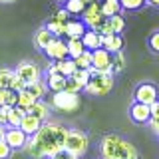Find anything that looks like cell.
Segmentation results:
<instances>
[{
	"mask_svg": "<svg viewBox=\"0 0 159 159\" xmlns=\"http://www.w3.org/2000/svg\"><path fill=\"white\" fill-rule=\"evenodd\" d=\"M66 133H68V129L64 125H60V123H54V121L42 123V127L32 135V141L38 147L42 159H46V157L50 159L58 151H62L64 141H66Z\"/></svg>",
	"mask_w": 159,
	"mask_h": 159,
	"instance_id": "obj_1",
	"label": "cell"
},
{
	"mask_svg": "<svg viewBox=\"0 0 159 159\" xmlns=\"http://www.w3.org/2000/svg\"><path fill=\"white\" fill-rule=\"evenodd\" d=\"M99 151H102V159H139L137 149L116 133L102 137Z\"/></svg>",
	"mask_w": 159,
	"mask_h": 159,
	"instance_id": "obj_2",
	"label": "cell"
},
{
	"mask_svg": "<svg viewBox=\"0 0 159 159\" xmlns=\"http://www.w3.org/2000/svg\"><path fill=\"white\" fill-rule=\"evenodd\" d=\"M113 88V74L109 72H98V70H89V78L86 84V92L92 96H106L109 89Z\"/></svg>",
	"mask_w": 159,
	"mask_h": 159,
	"instance_id": "obj_3",
	"label": "cell"
},
{
	"mask_svg": "<svg viewBox=\"0 0 159 159\" xmlns=\"http://www.w3.org/2000/svg\"><path fill=\"white\" fill-rule=\"evenodd\" d=\"M50 106L58 111H64V113H72L80 107V96L78 93H72V92H54L52 98H50Z\"/></svg>",
	"mask_w": 159,
	"mask_h": 159,
	"instance_id": "obj_4",
	"label": "cell"
},
{
	"mask_svg": "<svg viewBox=\"0 0 159 159\" xmlns=\"http://www.w3.org/2000/svg\"><path fill=\"white\" fill-rule=\"evenodd\" d=\"M88 145H89V139L84 131H80V129H68L66 141H64V149L66 151L74 153L76 157H82L88 151Z\"/></svg>",
	"mask_w": 159,
	"mask_h": 159,
	"instance_id": "obj_5",
	"label": "cell"
},
{
	"mask_svg": "<svg viewBox=\"0 0 159 159\" xmlns=\"http://www.w3.org/2000/svg\"><path fill=\"white\" fill-rule=\"evenodd\" d=\"M82 14H84V24L89 26V30H96V32L99 30V26L107 20L106 16H103V12H102L99 2H89Z\"/></svg>",
	"mask_w": 159,
	"mask_h": 159,
	"instance_id": "obj_6",
	"label": "cell"
},
{
	"mask_svg": "<svg viewBox=\"0 0 159 159\" xmlns=\"http://www.w3.org/2000/svg\"><path fill=\"white\" fill-rule=\"evenodd\" d=\"M111 58H113V54H109L106 48L93 50L92 52V70H98V72H109V68H111Z\"/></svg>",
	"mask_w": 159,
	"mask_h": 159,
	"instance_id": "obj_7",
	"label": "cell"
},
{
	"mask_svg": "<svg viewBox=\"0 0 159 159\" xmlns=\"http://www.w3.org/2000/svg\"><path fill=\"white\" fill-rule=\"evenodd\" d=\"M46 56L52 60V62H60V60H66L68 58V46L62 38H54L52 42L44 48Z\"/></svg>",
	"mask_w": 159,
	"mask_h": 159,
	"instance_id": "obj_8",
	"label": "cell"
},
{
	"mask_svg": "<svg viewBox=\"0 0 159 159\" xmlns=\"http://www.w3.org/2000/svg\"><path fill=\"white\" fill-rule=\"evenodd\" d=\"M4 141L10 145V149H24V145H26L28 141V135L22 131L20 127H8L6 131H4Z\"/></svg>",
	"mask_w": 159,
	"mask_h": 159,
	"instance_id": "obj_9",
	"label": "cell"
},
{
	"mask_svg": "<svg viewBox=\"0 0 159 159\" xmlns=\"http://www.w3.org/2000/svg\"><path fill=\"white\" fill-rule=\"evenodd\" d=\"M14 72H16V76L20 80H24L26 84H32V82H36V80H40V68L36 64H32V62L18 64V68L14 70Z\"/></svg>",
	"mask_w": 159,
	"mask_h": 159,
	"instance_id": "obj_10",
	"label": "cell"
},
{
	"mask_svg": "<svg viewBox=\"0 0 159 159\" xmlns=\"http://www.w3.org/2000/svg\"><path fill=\"white\" fill-rule=\"evenodd\" d=\"M157 98V88L153 86V84H141V86H137L135 89V102L139 103H145V106H151Z\"/></svg>",
	"mask_w": 159,
	"mask_h": 159,
	"instance_id": "obj_11",
	"label": "cell"
},
{
	"mask_svg": "<svg viewBox=\"0 0 159 159\" xmlns=\"http://www.w3.org/2000/svg\"><path fill=\"white\" fill-rule=\"evenodd\" d=\"M129 116H131V119L135 123H149V119H151V109H149V106H145V103L135 102L129 107Z\"/></svg>",
	"mask_w": 159,
	"mask_h": 159,
	"instance_id": "obj_12",
	"label": "cell"
},
{
	"mask_svg": "<svg viewBox=\"0 0 159 159\" xmlns=\"http://www.w3.org/2000/svg\"><path fill=\"white\" fill-rule=\"evenodd\" d=\"M102 48H106L109 54H117L123 48V38L121 34H109V36H102Z\"/></svg>",
	"mask_w": 159,
	"mask_h": 159,
	"instance_id": "obj_13",
	"label": "cell"
},
{
	"mask_svg": "<svg viewBox=\"0 0 159 159\" xmlns=\"http://www.w3.org/2000/svg\"><path fill=\"white\" fill-rule=\"evenodd\" d=\"M80 40H82L84 48L89 50V52H93V50L102 48V34L96 32V30H86V32H84V36L80 38Z\"/></svg>",
	"mask_w": 159,
	"mask_h": 159,
	"instance_id": "obj_14",
	"label": "cell"
},
{
	"mask_svg": "<svg viewBox=\"0 0 159 159\" xmlns=\"http://www.w3.org/2000/svg\"><path fill=\"white\" fill-rule=\"evenodd\" d=\"M40 127H42V121H40V119H36L34 116H30V113H26V116L22 117V121H20V129H22V131L26 133L28 137H32Z\"/></svg>",
	"mask_w": 159,
	"mask_h": 159,
	"instance_id": "obj_15",
	"label": "cell"
},
{
	"mask_svg": "<svg viewBox=\"0 0 159 159\" xmlns=\"http://www.w3.org/2000/svg\"><path fill=\"white\" fill-rule=\"evenodd\" d=\"M66 84H68V78L62 76V74H48V76H46V88L52 93L66 89Z\"/></svg>",
	"mask_w": 159,
	"mask_h": 159,
	"instance_id": "obj_16",
	"label": "cell"
},
{
	"mask_svg": "<svg viewBox=\"0 0 159 159\" xmlns=\"http://www.w3.org/2000/svg\"><path fill=\"white\" fill-rule=\"evenodd\" d=\"M28 113L34 116L36 119H40V121H46V119L50 117V103H44L42 99H36L34 106L28 109Z\"/></svg>",
	"mask_w": 159,
	"mask_h": 159,
	"instance_id": "obj_17",
	"label": "cell"
},
{
	"mask_svg": "<svg viewBox=\"0 0 159 159\" xmlns=\"http://www.w3.org/2000/svg\"><path fill=\"white\" fill-rule=\"evenodd\" d=\"M24 92H26L28 96H32L34 99H42L44 96H46L48 88H46V82H42V80H36V82H32V84H26Z\"/></svg>",
	"mask_w": 159,
	"mask_h": 159,
	"instance_id": "obj_18",
	"label": "cell"
},
{
	"mask_svg": "<svg viewBox=\"0 0 159 159\" xmlns=\"http://www.w3.org/2000/svg\"><path fill=\"white\" fill-rule=\"evenodd\" d=\"M54 38H56V36H54V34L50 32L48 28H40L38 32H36V36H34V44H36V48H38V50H44Z\"/></svg>",
	"mask_w": 159,
	"mask_h": 159,
	"instance_id": "obj_19",
	"label": "cell"
},
{
	"mask_svg": "<svg viewBox=\"0 0 159 159\" xmlns=\"http://www.w3.org/2000/svg\"><path fill=\"white\" fill-rule=\"evenodd\" d=\"M86 32V24L80 20H70L66 24V36L68 38H82Z\"/></svg>",
	"mask_w": 159,
	"mask_h": 159,
	"instance_id": "obj_20",
	"label": "cell"
},
{
	"mask_svg": "<svg viewBox=\"0 0 159 159\" xmlns=\"http://www.w3.org/2000/svg\"><path fill=\"white\" fill-rule=\"evenodd\" d=\"M56 64V70H58V74H62V76H66V78H70V76H74L76 74V62H74L72 58H66V60H60V62H54Z\"/></svg>",
	"mask_w": 159,
	"mask_h": 159,
	"instance_id": "obj_21",
	"label": "cell"
},
{
	"mask_svg": "<svg viewBox=\"0 0 159 159\" xmlns=\"http://www.w3.org/2000/svg\"><path fill=\"white\" fill-rule=\"evenodd\" d=\"M26 116V111L20 107H10L8 109V119H6V125L8 127H20V121H22V117Z\"/></svg>",
	"mask_w": 159,
	"mask_h": 159,
	"instance_id": "obj_22",
	"label": "cell"
},
{
	"mask_svg": "<svg viewBox=\"0 0 159 159\" xmlns=\"http://www.w3.org/2000/svg\"><path fill=\"white\" fill-rule=\"evenodd\" d=\"M66 46H68V58H72V60L78 58L80 54L86 50L80 38H68V40H66Z\"/></svg>",
	"mask_w": 159,
	"mask_h": 159,
	"instance_id": "obj_23",
	"label": "cell"
},
{
	"mask_svg": "<svg viewBox=\"0 0 159 159\" xmlns=\"http://www.w3.org/2000/svg\"><path fill=\"white\" fill-rule=\"evenodd\" d=\"M16 80V72L10 68H0V88L2 89H10Z\"/></svg>",
	"mask_w": 159,
	"mask_h": 159,
	"instance_id": "obj_24",
	"label": "cell"
},
{
	"mask_svg": "<svg viewBox=\"0 0 159 159\" xmlns=\"http://www.w3.org/2000/svg\"><path fill=\"white\" fill-rule=\"evenodd\" d=\"M99 6H102V12H103V16H106V18L113 16V14H119V10H121L119 0H103Z\"/></svg>",
	"mask_w": 159,
	"mask_h": 159,
	"instance_id": "obj_25",
	"label": "cell"
},
{
	"mask_svg": "<svg viewBox=\"0 0 159 159\" xmlns=\"http://www.w3.org/2000/svg\"><path fill=\"white\" fill-rule=\"evenodd\" d=\"M78 70H92V52L89 50H84L78 58H74Z\"/></svg>",
	"mask_w": 159,
	"mask_h": 159,
	"instance_id": "obj_26",
	"label": "cell"
},
{
	"mask_svg": "<svg viewBox=\"0 0 159 159\" xmlns=\"http://www.w3.org/2000/svg\"><path fill=\"white\" fill-rule=\"evenodd\" d=\"M107 22H109V26H111L113 34H121L123 28H125V20H123L121 14H113V16H109Z\"/></svg>",
	"mask_w": 159,
	"mask_h": 159,
	"instance_id": "obj_27",
	"label": "cell"
},
{
	"mask_svg": "<svg viewBox=\"0 0 159 159\" xmlns=\"http://www.w3.org/2000/svg\"><path fill=\"white\" fill-rule=\"evenodd\" d=\"M34 102H36V99H34L32 96H28L26 92H20V93H18V102H16V107L24 109V111L28 113V109L34 106Z\"/></svg>",
	"mask_w": 159,
	"mask_h": 159,
	"instance_id": "obj_28",
	"label": "cell"
},
{
	"mask_svg": "<svg viewBox=\"0 0 159 159\" xmlns=\"http://www.w3.org/2000/svg\"><path fill=\"white\" fill-rule=\"evenodd\" d=\"M64 4H66V10L70 14H82L84 10H86V6H88L84 0H66Z\"/></svg>",
	"mask_w": 159,
	"mask_h": 159,
	"instance_id": "obj_29",
	"label": "cell"
},
{
	"mask_svg": "<svg viewBox=\"0 0 159 159\" xmlns=\"http://www.w3.org/2000/svg\"><path fill=\"white\" fill-rule=\"evenodd\" d=\"M18 102V93L14 89H4L2 92V103L0 106H6V107H14Z\"/></svg>",
	"mask_w": 159,
	"mask_h": 159,
	"instance_id": "obj_30",
	"label": "cell"
},
{
	"mask_svg": "<svg viewBox=\"0 0 159 159\" xmlns=\"http://www.w3.org/2000/svg\"><path fill=\"white\" fill-rule=\"evenodd\" d=\"M123 68H125V60H123V54H121V52L113 54V58H111V68H109V72H111V74H119Z\"/></svg>",
	"mask_w": 159,
	"mask_h": 159,
	"instance_id": "obj_31",
	"label": "cell"
},
{
	"mask_svg": "<svg viewBox=\"0 0 159 159\" xmlns=\"http://www.w3.org/2000/svg\"><path fill=\"white\" fill-rule=\"evenodd\" d=\"M46 28H48V30H50V32H52L56 38H62V36H66V24H58V22H52V20H50Z\"/></svg>",
	"mask_w": 159,
	"mask_h": 159,
	"instance_id": "obj_32",
	"label": "cell"
},
{
	"mask_svg": "<svg viewBox=\"0 0 159 159\" xmlns=\"http://www.w3.org/2000/svg\"><path fill=\"white\" fill-rule=\"evenodd\" d=\"M70 78H72L76 84H80L82 88H86L88 78H89V70H76V74H74V76H70Z\"/></svg>",
	"mask_w": 159,
	"mask_h": 159,
	"instance_id": "obj_33",
	"label": "cell"
},
{
	"mask_svg": "<svg viewBox=\"0 0 159 159\" xmlns=\"http://www.w3.org/2000/svg\"><path fill=\"white\" fill-rule=\"evenodd\" d=\"M119 4L123 10H137L145 4V0H119Z\"/></svg>",
	"mask_w": 159,
	"mask_h": 159,
	"instance_id": "obj_34",
	"label": "cell"
},
{
	"mask_svg": "<svg viewBox=\"0 0 159 159\" xmlns=\"http://www.w3.org/2000/svg\"><path fill=\"white\" fill-rule=\"evenodd\" d=\"M52 22H58V24H68V22H70V12H68L66 8H64V10H58V12L52 16Z\"/></svg>",
	"mask_w": 159,
	"mask_h": 159,
	"instance_id": "obj_35",
	"label": "cell"
},
{
	"mask_svg": "<svg viewBox=\"0 0 159 159\" xmlns=\"http://www.w3.org/2000/svg\"><path fill=\"white\" fill-rule=\"evenodd\" d=\"M10 155H12V149H10V145L4 139H0V159H8Z\"/></svg>",
	"mask_w": 159,
	"mask_h": 159,
	"instance_id": "obj_36",
	"label": "cell"
},
{
	"mask_svg": "<svg viewBox=\"0 0 159 159\" xmlns=\"http://www.w3.org/2000/svg\"><path fill=\"white\" fill-rule=\"evenodd\" d=\"M50 159H78L74 153H70V151H66V149H62V151H58L56 155H52Z\"/></svg>",
	"mask_w": 159,
	"mask_h": 159,
	"instance_id": "obj_37",
	"label": "cell"
},
{
	"mask_svg": "<svg viewBox=\"0 0 159 159\" xmlns=\"http://www.w3.org/2000/svg\"><path fill=\"white\" fill-rule=\"evenodd\" d=\"M24 88H26V82L16 76V80H14V84H12V88H10V89H14L16 93H20V92H24Z\"/></svg>",
	"mask_w": 159,
	"mask_h": 159,
	"instance_id": "obj_38",
	"label": "cell"
},
{
	"mask_svg": "<svg viewBox=\"0 0 159 159\" xmlns=\"http://www.w3.org/2000/svg\"><path fill=\"white\" fill-rule=\"evenodd\" d=\"M149 46H151L153 52L159 54V32H155V34L151 36V40H149Z\"/></svg>",
	"mask_w": 159,
	"mask_h": 159,
	"instance_id": "obj_39",
	"label": "cell"
},
{
	"mask_svg": "<svg viewBox=\"0 0 159 159\" xmlns=\"http://www.w3.org/2000/svg\"><path fill=\"white\" fill-rule=\"evenodd\" d=\"M8 109L6 106H0V125H6V119H8Z\"/></svg>",
	"mask_w": 159,
	"mask_h": 159,
	"instance_id": "obj_40",
	"label": "cell"
},
{
	"mask_svg": "<svg viewBox=\"0 0 159 159\" xmlns=\"http://www.w3.org/2000/svg\"><path fill=\"white\" fill-rule=\"evenodd\" d=\"M149 109H151V119H157L159 117V99H155V102L149 106Z\"/></svg>",
	"mask_w": 159,
	"mask_h": 159,
	"instance_id": "obj_41",
	"label": "cell"
},
{
	"mask_svg": "<svg viewBox=\"0 0 159 159\" xmlns=\"http://www.w3.org/2000/svg\"><path fill=\"white\" fill-rule=\"evenodd\" d=\"M149 125H151L153 133H157V135H159V117L157 119H149Z\"/></svg>",
	"mask_w": 159,
	"mask_h": 159,
	"instance_id": "obj_42",
	"label": "cell"
},
{
	"mask_svg": "<svg viewBox=\"0 0 159 159\" xmlns=\"http://www.w3.org/2000/svg\"><path fill=\"white\" fill-rule=\"evenodd\" d=\"M147 4H151V6H159V0H145Z\"/></svg>",
	"mask_w": 159,
	"mask_h": 159,
	"instance_id": "obj_43",
	"label": "cell"
},
{
	"mask_svg": "<svg viewBox=\"0 0 159 159\" xmlns=\"http://www.w3.org/2000/svg\"><path fill=\"white\" fill-rule=\"evenodd\" d=\"M4 131H6V127L0 125V139H4Z\"/></svg>",
	"mask_w": 159,
	"mask_h": 159,
	"instance_id": "obj_44",
	"label": "cell"
},
{
	"mask_svg": "<svg viewBox=\"0 0 159 159\" xmlns=\"http://www.w3.org/2000/svg\"><path fill=\"white\" fill-rule=\"evenodd\" d=\"M2 4H10V2H14V0H0Z\"/></svg>",
	"mask_w": 159,
	"mask_h": 159,
	"instance_id": "obj_45",
	"label": "cell"
},
{
	"mask_svg": "<svg viewBox=\"0 0 159 159\" xmlns=\"http://www.w3.org/2000/svg\"><path fill=\"white\" fill-rule=\"evenodd\" d=\"M86 4H89V2H99V0H84Z\"/></svg>",
	"mask_w": 159,
	"mask_h": 159,
	"instance_id": "obj_46",
	"label": "cell"
},
{
	"mask_svg": "<svg viewBox=\"0 0 159 159\" xmlns=\"http://www.w3.org/2000/svg\"><path fill=\"white\" fill-rule=\"evenodd\" d=\"M2 92H4V89H2V88H0V103H2Z\"/></svg>",
	"mask_w": 159,
	"mask_h": 159,
	"instance_id": "obj_47",
	"label": "cell"
},
{
	"mask_svg": "<svg viewBox=\"0 0 159 159\" xmlns=\"http://www.w3.org/2000/svg\"><path fill=\"white\" fill-rule=\"evenodd\" d=\"M58 2H66V0H58Z\"/></svg>",
	"mask_w": 159,
	"mask_h": 159,
	"instance_id": "obj_48",
	"label": "cell"
}]
</instances>
